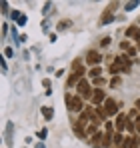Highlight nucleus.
<instances>
[{"label":"nucleus","instance_id":"nucleus-9","mask_svg":"<svg viewBox=\"0 0 140 148\" xmlns=\"http://www.w3.org/2000/svg\"><path fill=\"white\" fill-rule=\"evenodd\" d=\"M126 36L132 38V40H140V28H138V26H130V28H126Z\"/></svg>","mask_w":140,"mask_h":148},{"label":"nucleus","instance_id":"nucleus-23","mask_svg":"<svg viewBox=\"0 0 140 148\" xmlns=\"http://www.w3.org/2000/svg\"><path fill=\"white\" fill-rule=\"evenodd\" d=\"M110 40H112L110 36H104V38L100 40V44H102V46H108V44H110Z\"/></svg>","mask_w":140,"mask_h":148},{"label":"nucleus","instance_id":"nucleus-29","mask_svg":"<svg viewBox=\"0 0 140 148\" xmlns=\"http://www.w3.org/2000/svg\"><path fill=\"white\" fill-rule=\"evenodd\" d=\"M136 132H138V134H140V116H138V118H136Z\"/></svg>","mask_w":140,"mask_h":148},{"label":"nucleus","instance_id":"nucleus-5","mask_svg":"<svg viewBox=\"0 0 140 148\" xmlns=\"http://www.w3.org/2000/svg\"><path fill=\"white\" fill-rule=\"evenodd\" d=\"M100 60H102V54H98L96 50H90V52L86 54V62H88V64H90L92 68L100 64Z\"/></svg>","mask_w":140,"mask_h":148},{"label":"nucleus","instance_id":"nucleus-10","mask_svg":"<svg viewBox=\"0 0 140 148\" xmlns=\"http://www.w3.org/2000/svg\"><path fill=\"white\" fill-rule=\"evenodd\" d=\"M138 138L136 136H126V140H124V144H122V148H138Z\"/></svg>","mask_w":140,"mask_h":148},{"label":"nucleus","instance_id":"nucleus-30","mask_svg":"<svg viewBox=\"0 0 140 148\" xmlns=\"http://www.w3.org/2000/svg\"><path fill=\"white\" fill-rule=\"evenodd\" d=\"M134 106H136V110H138V112H140V98L136 100V102H134Z\"/></svg>","mask_w":140,"mask_h":148},{"label":"nucleus","instance_id":"nucleus-32","mask_svg":"<svg viewBox=\"0 0 140 148\" xmlns=\"http://www.w3.org/2000/svg\"><path fill=\"white\" fill-rule=\"evenodd\" d=\"M138 50H140V42H138Z\"/></svg>","mask_w":140,"mask_h":148},{"label":"nucleus","instance_id":"nucleus-22","mask_svg":"<svg viewBox=\"0 0 140 148\" xmlns=\"http://www.w3.org/2000/svg\"><path fill=\"white\" fill-rule=\"evenodd\" d=\"M120 84H122V78H120V76H114V78L110 80V86H120Z\"/></svg>","mask_w":140,"mask_h":148},{"label":"nucleus","instance_id":"nucleus-2","mask_svg":"<svg viewBox=\"0 0 140 148\" xmlns=\"http://www.w3.org/2000/svg\"><path fill=\"white\" fill-rule=\"evenodd\" d=\"M118 2H112V4H108L106 8H104V12H102V16H100V26H106L110 24L112 20H114V10H116Z\"/></svg>","mask_w":140,"mask_h":148},{"label":"nucleus","instance_id":"nucleus-16","mask_svg":"<svg viewBox=\"0 0 140 148\" xmlns=\"http://www.w3.org/2000/svg\"><path fill=\"white\" fill-rule=\"evenodd\" d=\"M78 82H80V76H76V74L72 72L68 76V80H66V84H68V86H74V84H78Z\"/></svg>","mask_w":140,"mask_h":148},{"label":"nucleus","instance_id":"nucleus-1","mask_svg":"<svg viewBox=\"0 0 140 148\" xmlns=\"http://www.w3.org/2000/svg\"><path fill=\"white\" fill-rule=\"evenodd\" d=\"M66 104H68V110H72V112H78V114H82L84 112V102H82V96L80 94H76V96H70V94H66Z\"/></svg>","mask_w":140,"mask_h":148},{"label":"nucleus","instance_id":"nucleus-12","mask_svg":"<svg viewBox=\"0 0 140 148\" xmlns=\"http://www.w3.org/2000/svg\"><path fill=\"white\" fill-rule=\"evenodd\" d=\"M102 136H104V134H102L100 130H98V132L92 136V144H94L96 148H102Z\"/></svg>","mask_w":140,"mask_h":148},{"label":"nucleus","instance_id":"nucleus-3","mask_svg":"<svg viewBox=\"0 0 140 148\" xmlns=\"http://www.w3.org/2000/svg\"><path fill=\"white\" fill-rule=\"evenodd\" d=\"M76 88H78V94L82 96V98H90L92 100V90H90V82L88 80H84V78H80V82L76 84Z\"/></svg>","mask_w":140,"mask_h":148},{"label":"nucleus","instance_id":"nucleus-21","mask_svg":"<svg viewBox=\"0 0 140 148\" xmlns=\"http://www.w3.org/2000/svg\"><path fill=\"white\" fill-rule=\"evenodd\" d=\"M104 128H106L108 134H114V128H116V126H114L112 122H106V124H104Z\"/></svg>","mask_w":140,"mask_h":148},{"label":"nucleus","instance_id":"nucleus-28","mask_svg":"<svg viewBox=\"0 0 140 148\" xmlns=\"http://www.w3.org/2000/svg\"><path fill=\"white\" fill-rule=\"evenodd\" d=\"M134 6H136V2H130V4H126V10H132Z\"/></svg>","mask_w":140,"mask_h":148},{"label":"nucleus","instance_id":"nucleus-17","mask_svg":"<svg viewBox=\"0 0 140 148\" xmlns=\"http://www.w3.org/2000/svg\"><path fill=\"white\" fill-rule=\"evenodd\" d=\"M94 108H96V114H98L100 120H106V118H108V114H106V110H104L102 106H94Z\"/></svg>","mask_w":140,"mask_h":148},{"label":"nucleus","instance_id":"nucleus-27","mask_svg":"<svg viewBox=\"0 0 140 148\" xmlns=\"http://www.w3.org/2000/svg\"><path fill=\"white\" fill-rule=\"evenodd\" d=\"M4 54H6V56H12L14 52H12V48H4Z\"/></svg>","mask_w":140,"mask_h":148},{"label":"nucleus","instance_id":"nucleus-15","mask_svg":"<svg viewBox=\"0 0 140 148\" xmlns=\"http://www.w3.org/2000/svg\"><path fill=\"white\" fill-rule=\"evenodd\" d=\"M124 140H126V138H124V134H122V132H116V134H114V144H116L118 148H122Z\"/></svg>","mask_w":140,"mask_h":148},{"label":"nucleus","instance_id":"nucleus-6","mask_svg":"<svg viewBox=\"0 0 140 148\" xmlns=\"http://www.w3.org/2000/svg\"><path fill=\"white\" fill-rule=\"evenodd\" d=\"M104 100H106L104 90H102V88H96L94 94H92V104H94V106H100V104H104Z\"/></svg>","mask_w":140,"mask_h":148},{"label":"nucleus","instance_id":"nucleus-18","mask_svg":"<svg viewBox=\"0 0 140 148\" xmlns=\"http://www.w3.org/2000/svg\"><path fill=\"white\" fill-rule=\"evenodd\" d=\"M42 114H44V118H46V120H52V116H54V110L44 106V108H42Z\"/></svg>","mask_w":140,"mask_h":148},{"label":"nucleus","instance_id":"nucleus-33","mask_svg":"<svg viewBox=\"0 0 140 148\" xmlns=\"http://www.w3.org/2000/svg\"><path fill=\"white\" fill-rule=\"evenodd\" d=\"M138 142H140V136H138Z\"/></svg>","mask_w":140,"mask_h":148},{"label":"nucleus","instance_id":"nucleus-25","mask_svg":"<svg viewBox=\"0 0 140 148\" xmlns=\"http://www.w3.org/2000/svg\"><path fill=\"white\" fill-rule=\"evenodd\" d=\"M120 48H122V50H130V42H128V40H124V42L120 44Z\"/></svg>","mask_w":140,"mask_h":148},{"label":"nucleus","instance_id":"nucleus-20","mask_svg":"<svg viewBox=\"0 0 140 148\" xmlns=\"http://www.w3.org/2000/svg\"><path fill=\"white\" fill-rule=\"evenodd\" d=\"M70 24H72V22H70V20H62V22H60V24H58V30H60V32H62V30H66V28H68Z\"/></svg>","mask_w":140,"mask_h":148},{"label":"nucleus","instance_id":"nucleus-11","mask_svg":"<svg viewBox=\"0 0 140 148\" xmlns=\"http://www.w3.org/2000/svg\"><path fill=\"white\" fill-rule=\"evenodd\" d=\"M116 134V132H114ZM114 134H108V132H104V136H102V148H108L114 144Z\"/></svg>","mask_w":140,"mask_h":148},{"label":"nucleus","instance_id":"nucleus-8","mask_svg":"<svg viewBox=\"0 0 140 148\" xmlns=\"http://www.w3.org/2000/svg\"><path fill=\"white\" fill-rule=\"evenodd\" d=\"M114 62H118V64L124 68V72H126V74L130 72V60H128L126 56H116V58H114Z\"/></svg>","mask_w":140,"mask_h":148},{"label":"nucleus","instance_id":"nucleus-19","mask_svg":"<svg viewBox=\"0 0 140 148\" xmlns=\"http://www.w3.org/2000/svg\"><path fill=\"white\" fill-rule=\"evenodd\" d=\"M78 68H82V60H80V58H76V60L72 62V72H76Z\"/></svg>","mask_w":140,"mask_h":148},{"label":"nucleus","instance_id":"nucleus-24","mask_svg":"<svg viewBox=\"0 0 140 148\" xmlns=\"http://www.w3.org/2000/svg\"><path fill=\"white\" fill-rule=\"evenodd\" d=\"M48 136V130L46 128H44V130H40V132H38V138H40V140H44V138H46Z\"/></svg>","mask_w":140,"mask_h":148},{"label":"nucleus","instance_id":"nucleus-31","mask_svg":"<svg viewBox=\"0 0 140 148\" xmlns=\"http://www.w3.org/2000/svg\"><path fill=\"white\" fill-rule=\"evenodd\" d=\"M36 148H46V146H44V144H38V146H36Z\"/></svg>","mask_w":140,"mask_h":148},{"label":"nucleus","instance_id":"nucleus-26","mask_svg":"<svg viewBox=\"0 0 140 148\" xmlns=\"http://www.w3.org/2000/svg\"><path fill=\"white\" fill-rule=\"evenodd\" d=\"M94 84H96V86H100V84H104V78H94Z\"/></svg>","mask_w":140,"mask_h":148},{"label":"nucleus","instance_id":"nucleus-4","mask_svg":"<svg viewBox=\"0 0 140 148\" xmlns=\"http://www.w3.org/2000/svg\"><path fill=\"white\" fill-rule=\"evenodd\" d=\"M102 108L106 110L108 116H114V114H118V110H120V104H118L116 100H112V98H106L104 104H102Z\"/></svg>","mask_w":140,"mask_h":148},{"label":"nucleus","instance_id":"nucleus-13","mask_svg":"<svg viewBox=\"0 0 140 148\" xmlns=\"http://www.w3.org/2000/svg\"><path fill=\"white\" fill-rule=\"evenodd\" d=\"M72 130H74V134H76L78 138H86V130H84V128H80L76 122L72 124Z\"/></svg>","mask_w":140,"mask_h":148},{"label":"nucleus","instance_id":"nucleus-7","mask_svg":"<svg viewBox=\"0 0 140 148\" xmlns=\"http://www.w3.org/2000/svg\"><path fill=\"white\" fill-rule=\"evenodd\" d=\"M114 126H116V132H122V130H124V128L128 126V116H126L124 112H120V114H118V118H116V124H114Z\"/></svg>","mask_w":140,"mask_h":148},{"label":"nucleus","instance_id":"nucleus-14","mask_svg":"<svg viewBox=\"0 0 140 148\" xmlns=\"http://www.w3.org/2000/svg\"><path fill=\"white\" fill-rule=\"evenodd\" d=\"M100 74H102V68H100V66H94V68H90V70H88V76H90V78H100Z\"/></svg>","mask_w":140,"mask_h":148}]
</instances>
